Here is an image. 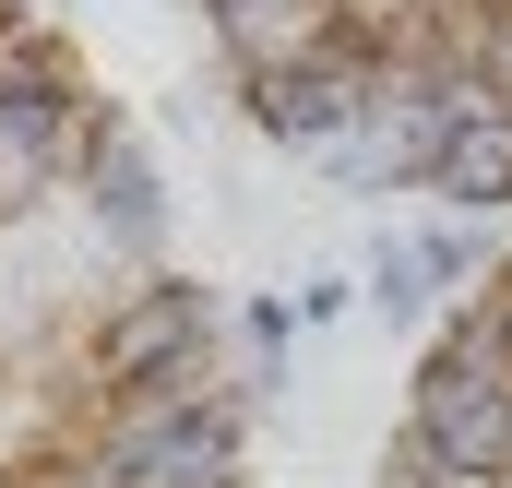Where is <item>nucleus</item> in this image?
<instances>
[{
    "label": "nucleus",
    "mask_w": 512,
    "mask_h": 488,
    "mask_svg": "<svg viewBox=\"0 0 512 488\" xmlns=\"http://www.w3.org/2000/svg\"><path fill=\"white\" fill-rule=\"evenodd\" d=\"M60 488H251V417L227 405V381L108 393L96 429L60 453Z\"/></svg>",
    "instance_id": "1"
},
{
    "label": "nucleus",
    "mask_w": 512,
    "mask_h": 488,
    "mask_svg": "<svg viewBox=\"0 0 512 488\" xmlns=\"http://www.w3.org/2000/svg\"><path fill=\"white\" fill-rule=\"evenodd\" d=\"M84 381H96V405H108V393L227 381V298H215L203 274H131L120 310L84 334Z\"/></svg>",
    "instance_id": "2"
},
{
    "label": "nucleus",
    "mask_w": 512,
    "mask_h": 488,
    "mask_svg": "<svg viewBox=\"0 0 512 488\" xmlns=\"http://www.w3.org/2000/svg\"><path fill=\"white\" fill-rule=\"evenodd\" d=\"M96 131H108V96H84L72 48H48V24H24L0 48V215L36 191H72Z\"/></svg>",
    "instance_id": "3"
},
{
    "label": "nucleus",
    "mask_w": 512,
    "mask_h": 488,
    "mask_svg": "<svg viewBox=\"0 0 512 488\" xmlns=\"http://www.w3.org/2000/svg\"><path fill=\"white\" fill-rule=\"evenodd\" d=\"M370 84H382V24H370V12H346L322 48L239 72V120H251L274 155H310L322 131H346L358 108H370Z\"/></svg>",
    "instance_id": "4"
},
{
    "label": "nucleus",
    "mask_w": 512,
    "mask_h": 488,
    "mask_svg": "<svg viewBox=\"0 0 512 488\" xmlns=\"http://www.w3.org/2000/svg\"><path fill=\"white\" fill-rule=\"evenodd\" d=\"M72 203H84V227L96 250L120 262V274H167V239H179V191H167V167H155V143L108 108V131L84 143V167H72Z\"/></svg>",
    "instance_id": "5"
},
{
    "label": "nucleus",
    "mask_w": 512,
    "mask_h": 488,
    "mask_svg": "<svg viewBox=\"0 0 512 488\" xmlns=\"http://www.w3.org/2000/svg\"><path fill=\"white\" fill-rule=\"evenodd\" d=\"M405 453L441 488H512V381H441V369H417Z\"/></svg>",
    "instance_id": "6"
},
{
    "label": "nucleus",
    "mask_w": 512,
    "mask_h": 488,
    "mask_svg": "<svg viewBox=\"0 0 512 488\" xmlns=\"http://www.w3.org/2000/svg\"><path fill=\"white\" fill-rule=\"evenodd\" d=\"M429 203L441 215H512V96L465 60V84H453V131H441V155H429Z\"/></svg>",
    "instance_id": "7"
},
{
    "label": "nucleus",
    "mask_w": 512,
    "mask_h": 488,
    "mask_svg": "<svg viewBox=\"0 0 512 488\" xmlns=\"http://www.w3.org/2000/svg\"><path fill=\"white\" fill-rule=\"evenodd\" d=\"M346 12H358V0H203V24H215L227 72H262V60H298V48H322Z\"/></svg>",
    "instance_id": "8"
},
{
    "label": "nucleus",
    "mask_w": 512,
    "mask_h": 488,
    "mask_svg": "<svg viewBox=\"0 0 512 488\" xmlns=\"http://www.w3.org/2000/svg\"><path fill=\"white\" fill-rule=\"evenodd\" d=\"M405 250H417V274H429L441 298H477V286L501 274V227H489V215H441V203L405 227Z\"/></svg>",
    "instance_id": "9"
},
{
    "label": "nucleus",
    "mask_w": 512,
    "mask_h": 488,
    "mask_svg": "<svg viewBox=\"0 0 512 488\" xmlns=\"http://www.w3.org/2000/svg\"><path fill=\"white\" fill-rule=\"evenodd\" d=\"M358 298L382 310L393 334H429V322H441V286L417 274V250H405V239H370V250H358Z\"/></svg>",
    "instance_id": "10"
},
{
    "label": "nucleus",
    "mask_w": 512,
    "mask_h": 488,
    "mask_svg": "<svg viewBox=\"0 0 512 488\" xmlns=\"http://www.w3.org/2000/svg\"><path fill=\"white\" fill-rule=\"evenodd\" d=\"M286 310H298V334H310V322H346V274H310Z\"/></svg>",
    "instance_id": "11"
},
{
    "label": "nucleus",
    "mask_w": 512,
    "mask_h": 488,
    "mask_svg": "<svg viewBox=\"0 0 512 488\" xmlns=\"http://www.w3.org/2000/svg\"><path fill=\"white\" fill-rule=\"evenodd\" d=\"M24 24H36V12H24V0H0V48H12V36H24Z\"/></svg>",
    "instance_id": "12"
},
{
    "label": "nucleus",
    "mask_w": 512,
    "mask_h": 488,
    "mask_svg": "<svg viewBox=\"0 0 512 488\" xmlns=\"http://www.w3.org/2000/svg\"><path fill=\"white\" fill-rule=\"evenodd\" d=\"M489 298H501V322H512V250H501V274H489Z\"/></svg>",
    "instance_id": "13"
}]
</instances>
